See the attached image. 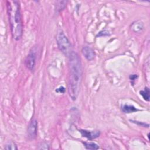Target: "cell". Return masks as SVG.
Wrapping results in <instances>:
<instances>
[{
    "label": "cell",
    "instance_id": "cell-1",
    "mask_svg": "<svg viewBox=\"0 0 150 150\" xmlns=\"http://www.w3.org/2000/svg\"><path fill=\"white\" fill-rule=\"evenodd\" d=\"M69 57L68 93L71 100L75 101L80 91L83 74L82 64L77 53L72 52Z\"/></svg>",
    "mask_w": 150,
    "mask_h": 150
},
{
    "label": "cell",
    "instance_id": "cell-2",
    "mask_svg": "<svg viewBox=\"0 0 150 150\" xmlns=\"http://www.w3.org/2000/svg\"><path fill=\"white\" fill-rule=\"evenodd\" d=\"M6 6L12 38L18 41L23 34V22L19 2L17 1H7Z\"/></svg>",
    "mask_w": 150,
    "mask_h": 150
},
{
    "label": "cell",
    "instance_id": "cell-3",
    "mask_svg": "<svg viewBox=\"0 0 150 150\" xmlns=\"http://www.w3.org/2000/svg\"><path fill=\"white\" fill-rule=\"evenodd\" d=\"M56 39L59 50L65 56L69 57L72 52L71 44L62 30H59L57 31Z\"/></svg>",
    "mask_w": 150,
    "mask_h": 150
},
{
    "label": "cell",
    "instance_id": "cell-4",
    "mask_svg": "<svg viewBox=\"0 0 150 150\" xmlns=\"http://www.w3.org/2000/svg\"><path fill=\"white\" fill-rule=\"evenodd\" d=\"M36 62V51L32 49L30 50L29 54L26 56L25 60V65L30 70H34Z\"/></svg>",
    "mask_w": 150,
    "mask_h": 150
},
{
    "label": "cell",
    "instance_id": "cell-5",
    "mask_svg": "<svg viewBox=\"0 0 150 150\" xmlns=\"http://www.w3.org/2000/svg\"><path fill=\"white\" fill-rule=\"evenodd\" d=\"M38 122L36 120L33 119L28 127V136L30 139H34L37 136Z\"/></svg>",
    "mask_w": 150,
    "mask_h": 150
},
{
    "label": "cell",
    "instance_id": "cell-6",
    "mask_svg": "<svg viewBox=\"0 0 150 150\" xmlns=\"http://www.w3.org/2000/svg\"><path fill=\"white\" fill-rule=\"evenodd\" d=\"M81 52L85 58L88 61L93 60L95 58V52L92 48L89 46H84L82 48Z\"/></svg>",
    "mask_w": 150,
    "mask_h": 150
},
{
    "label": "cell",
    "instance_id": "cell-7",
    "mask_svg": "<svg viewBox=\"0 0 150 150\" xmlns=\"http://www.w3.org/2000/svg\"><path fill=\"white\" fill-rule=\"evenodd\" d=\"M80 132L83 137H86L90 140L96 138L100 135V132L99 131H88L80 129Z\"/></svg>",
    "mask_w": 150,
    "mask_h": 150
},
{
    "label": "cell",
    "instance_id": "cell-8",
    "mask_svg": "<svg viewBox=\"0 0 150 150\" xmlns=\"http://www.w3.org/2000/svg\"><path fill=\"white\" fill-rule=\"evenodd\" d=\"M144 28V22L138 20L133 22L131 26V30L135 33H139L141 32Z\"/></svg>",
    "mask_w": 150,
    "mask_h": 150
},
{
    "label": "cell",
    "instance_id": "cell-9",
    "mask_svg": "<svg viewBox=\"0 0 150 150\" xmlns=\"http://www.w3.org/2000/svg\"><path fill=\"white\" fill-rule=\"evenodd\" d=\"M122 110L125 113H132L137 111L138 110L136 108L134 105H128V104H124L122 106Z\"/></svg>",
    "mask_w": 150,
    "mask_h": 150
},
{
    "label": "cell",
    "instance_id": "cell-10",
    "mask_svg": "<svg viewBox=\"0 0 150 150\" xmlns=\"http://www.w3.org/2000/svg\"><path fill=\"white\" fill-rule=\"evenodd\" d=\"M139 94L142 96V97L145 101H149V89L148 87H145L144 90L139 91Z\"/></svg>",
    "mask_w": 150,
    "mask_h": 150
},
{
    "label": "cell",
    "instance_id": "cell-11",
    "mask_svg": "<svg viewBox=\"0 0 150 150\" xmlns=\"http://www.w3.org/2000/svg\"><path fill=\"white\" fill-rule=\"evenodd\" d=\"M83 144H84L85 148L87 149L94 150V149H98L99 148L98 145L97 144L93 142H83Z\"/></svg>",
    "mask_w": 150,
    "mask_h": 150
},
{
    "label": "cell",
    "instance_id": "cell-12",
    "mask_svg": "<svg viewBox=\"0 0 150 150\" xmlns=\"http://www.w3.org/2000/svg\"><path fill=\"white\" fill-rule=\"evenodd\" d=\"M5 149L6 150H17L18 147L14 142H10L6 145Z\"/></svg>",
    "mask_w": 150,
    "mask_h": 150
},
{
    "label": "cell",
    "instance_id": "cell-13",
    "mask_svg": "<svg viewBox=\"0 0 150 150\" xmlns=\"http://www.w3.org/2000/svg\"><path fill=\"white\" fill-rule=\"evenodd\" d=\"M57 3V4L56 5V10L60 11L66 7L67 1H58Z\"/></svg>",
    "mask_w": 150,
    "mask_h": 150
},
{
    "label": "cell",
    "instance_id": "cell-14",
    "mask_svg": "<svg viewBox=\"0 0 150 150\" xmlns=\"http://www.w3.org/2000/svg\"><path fill=\"white\" fill-rule=\"evenodd\" d=\"M38 147L39 149H49V144L47 142H42L41 144Z\"/></svg>",
    "mask_w": 150,
    "mask_h": 150
},
{
    "label": "cell",
    "instance_id": "cell-15",
    "mask_svg": "<svg viewBox=\"0 0 150 150\" xmlns=\"http://www.w3.org/2000/svg\"><path fill=\"white\" fill-rule=\"evenodd\" d=\"M62 90H65V89H64V88L63 87H60L57 88V89L56 90V91L57 92V93H64V91H62Z\"/></svg>",
    "mask_w": 150,
    "mask_h": 150
},
{
    "label": "cell",
    "instance_id": "cell-16",
    "mask_svg": "<svg viewBox=\"0 0 150 150\" xmlns=\"http://www.w3.org/2000/svg\"><path fill=\"white\" fill-rule=\"evenodd\" d=\"M137 76H136L135 74H132V75H131L130 76V77H129V78H130V79H131V80H132V81H134V80H135L137 78Z\"/></svg>",
    "mask_w": 150,
    "mask_h": 150
}]
</instances>
